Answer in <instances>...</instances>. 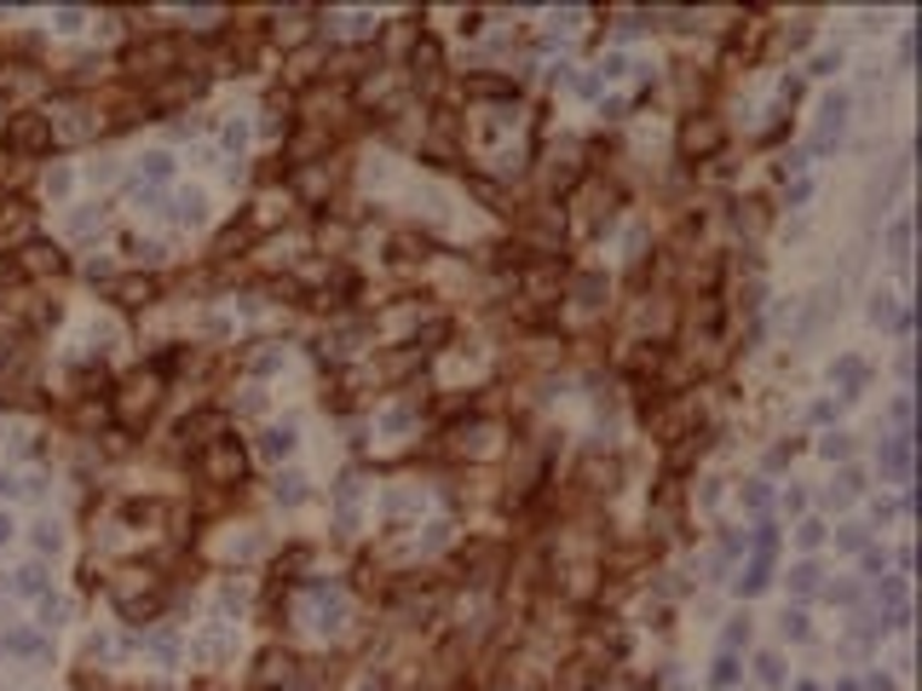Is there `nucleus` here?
Segmentation results:
<instances>
[{"instance_id": "6e6552de", "label": "nucleus", "mask_w": 922, "mask_h": 691, "mask_svg": "<svg viewBox=\"0 0 922 691\" xmlns=\"http://www.w3.org/2000/svg\"><path fill=\"white\" fill-rule=\"evenodd\" d=\"M410 70H416V86H439V41H432V35H421L416 41V52H410Z\"/></svg>"}, {"instance_id": "39448f33", "label": "nucleus", "mask_w": 922, "mask_h": 691, "mask_svg": "<svg viewBox=\"0 0 922 691\" xmlns=\"http://www.w3.org/2000/svg\"><path fill=\"white\" fill-rule=\"evenodd\" d=\"M18 277H58V271H70V259H64V248H52V243H41V237H29L23 248H18Z\"/></svg>"}, {"instance_id": "7ed1b4c3", "label": "nucleus", "mask_w": 922, "mask_h": 691, "mask_svg": "<svg viewBox=\"0 0 922 691\" xmlns=\"http://www.w3.org/2000/svg\"><path fill=\"white\" fill-rule=\"evenodd\" d=\"M7 151H12V156H47V151H52V115L18 110L12 122H7Z\"/></svg>"}, {"instance_id": "1a4fd4ad", "label": "nucleus", "mask_w": 922, "mask_h": 691, "mask_svg": "<svg viewBox=\"0 0 922 691\" xmlns=\"http://www.w3.org/2000/svg\"><path fill=\"white\" fill-rule=\"evenodd\" d=\"M110 295H115V306L139 311V306H151V300H156V277H127V282H115Z\"/></svg>"}, {"instance_id": "9b49d317", "label": "nucleus", "mask_w": 922, "mask_h": 691, "mask_svg": "<svg viewBox=\"0 0 922 691\" xmlns=\"http://www.w3.org/2000/svg\"><path fill=\"white\" fill-rule=\"evenodd\" d=\"M468 93H473V99H513L519 86L502 81V75H473V81H468Z\"/></svg>"}, {"instance_id": "20e7f679", "label": "nucleus", "mask_w": 922, "mask_h": 691, "mask_svg": "<svg viewBox=\"0 0 922 691\" xmlns=\"http://www.w3.org/2000/svg\"><path fill=\"white\" fill-rule=\"evenodd\" d=\"M196 467H202V478H208V484H237L248 461H243L237 439H214L208 450H196Z\"/></svg>"}, {"instance_id": "ddd939ff", "label": "nucleus", "mask_w": 922, "mask_h": 691, "mask_svg": "<svg viewBox=\"0 0 922 691\" xmlns=\"http://www.w3.org/2000/svg\"><path fill=\"white\" fill-rule=\"evenodd\" d=\"M12 81V64H7V58H0V86H7Z\"/></svg>"}, {"instance_id": "9d476101", "label": "nucleus", "mask_w": 922, "mask_h": 691, "mask_svg": "<svg viewBox=\"0 0 922 691\" xmlns=\"http://www.w3.org/2000/svg\"><path fill=\"white\" fill-rule=\"evenodd\" d=\"M29 202H0V237H23L29 243Z\"/></svg>"}, {"instance_id": "f03ea898", "label": "nucleus", "mask_w": 922, "mask_h": 691, "mask_svg": "<svg viewBox=\"0 0 922 691\" xmlns=\"http://www.w3.org/2000/svg\"><path fill=\"white\" fill-rule=\"evenodd\" d=\"M156 403H162V374L156 369L151 374H133V381L115 392V421H122V426H144Z\"/></svg>"}, {"instance_id": "0eeeda50", "label": "nucleus", "mask_w": 922, "mask_h": 691, "mask_svg": "<svg viewBox=\"0 0 922 691\" xmlns=\"http://www.w3.org/2000/svg\"><path fill=\"white\" fill-rule=\"evenodd\" d=\"M214 432H225V415H214V410H202V415L180 421V439H185V450H208V444H214Z\"/></svg>"}, {"instance_id": "f8f14e48", "label": "nucleus", "mask_w": 922, "mask_h": 691, "mask_svg": "<svg viewBox=\"0 0 922 691\" xmlns=\"http://www.w3.org/2000/svg\"><path fill=\"white\" fill-rule=\"evenodd\" d=\"M7 277H18V266H12V259H7V254H0V282H7Z\"/></svg>"}, {"instance_id": "f257e3e1", "label": "nucleus", "mask_w": 922, "mask_h": 691, "mask_svg": "<svg viewBox=\"0 0 922 691\" xmlns=\"http://www.w3.org/2000/svg\"><path fill=\"white\" fill-rule=\"evenodd\" d=\"M180 64H185V41H180V35H144V41H133V47L122 52V70H127L133 81H144V86L167 81Z\"/></svg>"}, {"instance_id": "423d86ee", "label": "nucleus", "mask_w": 922, "mask_h": 691, "mask_svg": "<svg viewBox=\"0 0 922 691\" xmlns=\"http://www.w3.org/2000/svg\"><path fill=\"white\" fill-rule=\"evenodd\" d=\"M720 144H727V127H720L715 115H692V122L680 127V151H686V156H698V162L715 156Z\"/></svg>"}]
</instances>
